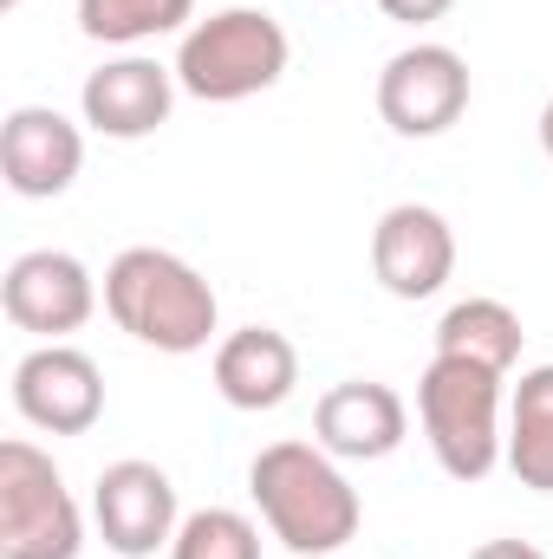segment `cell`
Wrapping results in <instances>:
<instances>
[{
  "instance_id": "cell-1",
  "label": "cell",
  "mask_w": 553,
  "mask_h": 559,
  "mask_svg": "<svg viewBox=\"0 0 553 559\" xmlns=\"http://www.w3.org/2000/svg\"><path fill=\"white\" fill-rule=\"evenodd\" d=\"M248 495L261 508V521L274 527L286 554L332 559L358 540V488L345 481L339 455H326L319 442H268L248 468Z\"/></svg>"
},
{
  "instance_id": "cell-2",
  "label": "cell",
  "mask_w": 553,
  "mask_h": 559,
  "mask_svg": "<svg viewBox=\"0 0 553 559\" xmlns=\"http://www.w3.org/2000/svg\"><path fill=\"white\" fill-rule=\"evenodd\" d=\"M105 312L118 319V332H131L138 345L169 352V358L202 352L222 319L215 286L169 248H125L105 267Z\"/></svg>"
},
{
  "instance_id": "cell-3",
  "label": "cell",
  "mask_w": 553,
  "mask_h": 559,
  "mask_svg": "<svg viewBox=\"0 0 553 559\" xmlns=\"http://www.w3.org/2000/svg\"><path fill=\"white\" fill-rule=\"evenodd\" d=\"M416 423L430 436V455L449 481H482L495 475L508 429H502V371L469 365V358H430L416 378Z\"/></svg>"
},
{
  "instance_id": "cell-4",
  "label": "cell",
  "mask_w": 553,
  "mask_h": 559,
  "mask_svg": "<svg viewBox=\"0 0 553 559\" xmlns=\"http://www.w3.org/2000/svg\"><path fill=\"white\" fill-rule=\"evenodd\" d=\"M293 39L274 13L261 7H222L209 20H196L176 46V85L202 105H242L255 92H268L286 79Z\"/></svg>"
},
{
  "instance_id": "cell-5",
  "label": "cell",
  "mask_w": 553,
  "mask_h": 559,
  "mask_svg": "<svg viewBox=\"0 0 553 559\" xmlns=\"http://www.w3.org/2000/svg\"><path fill=\"white\" fill-rule=\"evenodd\" d=\"M85 514L33 442H0V559H79Z\"/></svg>"
},
{
  "instance_id": "cell-6",
  "label": "cell",
  "mask_w": 553,
  "mask_h": 559,
  "mask_svg": "<svg viewBox=\"0 0 553 559\" xmlns=\"http://www.w3.org/2000/svg\"><path fill=\"white\" fill-rule=\"evenodd\" d=\"M469 111V59L456 46L416 39L378 72V118L398 138H443Z\"/></svg>"
},
{
  "instance_id": "cell-7",
  "label": "cell",
  "mask_w": 553,
  "mask_h": 559,
  "mask_svg": "<svg viewBox=\"0 0 553 559\" xmlns=\"http://www.w3.org/2000/svg\"><path fill=\"white\" fill-rule=\"evenodd\" d=\"M0 306H7V319L20 332H39L46 345H66V332H79L98 312V280L66 248H33V254H20L7 267Z\"/></svg>"
},
{
  "instance_id": "cell-8",
  "label": "cell",
  "mask_w": 553,
  "mask_h": 559,
  "mask_svg": "<svg viewBox=\"0 0 553 559\" xmlns=\"http://www.w3.org/2000/svg\"><path fill=\"white\" fill-rule=\"evenodd\" d=\"M13 411L46 436H85L105 417V371L79 345H39L13 365Z\"/></svg>"
},
{
  "instance_id": "cell-9",
  "label": "cell",
  "mask_w": 553,
  "mask_h": 559,
  "mask_svg": "<svg viewBox=\"0 0 553 559\" xmlns=\"http://www.w3.org/2000/svg\"><path fill=\"white\" fill-rule=\"evenodd\" d=\"M92 521H98V534H105V547L125 559H150L156 547H169L176 540V481L156 468V462H138V455H125V462H111L105 475H98V488H92Z\"/></svg>"
},
{
  "instance_id": "cell-10",
  "label": "cell",
  "mask_w": 553,
  "mask_h": 559,
  "mask_svg": "<svg viewBox=\"0 0 553 559\" xmlns=\"http://www.w3.org/2000/svg\"><path fill=\"white\" fill-rule=\"evenodd\" d=\"M372 274L391 299H430L456 274V228L430 202H398L372 228Z\"/></svg>"
},
{
  "instance_id": "cell-11",
  "label": "cell",
  "mask_w": 553,
  "mask_h": 559,
  "mask_svg": "<svg viewBox=\"0 0 553 559\" xmlns=\"http://www.w3.org/2000/svg\"><path fill=\"white\" fill-rule=\"evenodd\" d=\"M85 169V131L52 105H13L0 124V176L26 202H52Z\"/></svg>"
},
{
  "instance_id": "cell-12",
  "label": "cell",
  "mask_w": 553,
  "mask_h": 559,
  "mask_svg": "<svg viewBox=\"0 0 553 559\" xmlns=\"http://www.w3.org/2000/svg\"><path fill=\"white\" fill-rule=\"evenodd\" d=\"M404 436H411V404L378 378H345L313 411V442L339 462H385L404 449Z\"/></svg>"
},
{
  "instance_id": "cell-13",
  "label": "cell",
  "mask_w": 553,
  "mask_h": 559,
  "mask_svg": "<svg viewBox=\"0 0 553 559\" xmlns=\"http://www.w3.org/2000/svg\"><path fill=\"white\" fill-rule=\"evenodd\" d=\"M169 105H176V66H156V59H138V52L85 72V85H79L85 124L98 138H118V143H138L150 131H163Z\"/></svg>"
},
{
  "instance_id": "cell-14",
  "label": "cell",
  "mask_w": 553,
  "mask_h": 559,
  "mask_svg": "<svg viewBox=\"0 0 553 559\" xmlns=\"http://www.w3.org/2000/svg\"><path fill=\"white\" fill-rule=\"evenodd\" d=\"M299 384V352L274 325H242L215 345V391L235 411H280Z\"/></svg>"
},
{
  "instance_id": "cell-15",
  "label": "cell",
  "mask_w": 553,
  "mask_h": 559,
  "mask_svg": "<svg viewBox=\"0 0 553 559\" xmlns=\"http://www.w3.org/2000/svg\"><path fill=\"white\" fill-rule=\"evenodd\" d=\"M521 312L508 299H489V293H469L456 299L443 319H436V352L443 358H469V365H489V371H515L521 358Z\"/></svg>"
},
{
  "instance_id": "cell-16",
  "label": "cell",
  "mask_w": 553,
  "mask_h": 559,
  "mask_svg": "<svg viewBox=\"0 0 553 559\" xmlns=\"http://www.w3.org/2000/svg\"><path fill=\"white\" fill-rule=\"evenodd\" d=\"M502 462L515 468L521 488L553 495V365L521 371L515 397H508V449Z\"/></svg>"
},
{
  "instance_id": "cell-17",
  "label": "cell",
  "mask_w": 553,
  "mask_h": 559,
  "mask_svg": "<svg viewBox=\"0 0 553 559\" xmlns=\"http://www.w3.org/2000/svg\"><path fill=\"white\" fill-rule=\"evenodd\" d=\"M196 13V0H79V33L98 46H143L156 33H176Z\"/></svg>"
},
{
  "instance_id": "cell-18",
  "label": "cell",
  "mask_w": 553,
  "mask_h": 559,
  "mask_svg": "<svg viewBox=\"0 0 553 559\" xmlns=\"http://www.w3.org/2000/svg\"><path fill=\"white\" fill-rule=\"evenodd\" d=\"M169 559H261V527L235 508H202L176 527Z\"/></svg>"
},
{
  "instance_id": "cell-19",
  "label": "cell",
  "mask_w": 553,
  "mask_h": 559,
  "mask_svg": "<svg viewBox=\"0 0 553 559\" xmlns=\"http://www.w3.org/2000/svg\"><path fill=\"white\" fill-rule=\"evenodd\" d=\"M456 0H378V13L385 20H398V26H430V20H443Z\"/></svg>"
},
{
  "instance_id": "cell-20",
  "label": "cell",
  "mask_w": 553,
  "mask_h": 559,
  "mask_svg": "<svg viewBox=\"0 0 553 559\" xmlns=\"http://www.w3.org/2000/svg\"><path fill=\"white\" fill-rule=\"evenodd\" d=\"M469 559H548L534 540H482Z\"/></svg>"
},
{
  "instance_id": "cell-21",
  "label": "cell",
  "mask_w": 553,
  "mask_h": 559,
  "mask_svg": "<svg viewBox=\"0 0 553 559\" xmlns=\"http://www.w3.org/2000/svg\"><path fill=\"white\" fill-rule=\"evenodd\" d=\"M541 150H548V163H553V98H548V111H541Z\"/></svg>"
},
{
  "instance_id": "cell-22",
  "label": "cell",
  "mask_w": 553,
  "mask_h": 559,
  "mask_svg": "<svg viewBox=\"0 0 553 559\" xmlns=\"http://www.w3.org/2000/svg\"><path fill=\"white\" fill-rule=\"evenodd\" d=\"M0 7H20V0H0Z\"/></svg>"
},
{
  "instance_id": "cell-23",
  "label": "cell",
  "mask_w": 553,
  "mask_h": 559,
  "mask_svg": "<svg viewBox=\"0 0 553 559\" xmlns=\"http://www.w3.org/2000/svg\"><path fill=\"white\" fill-rule=\"evenodd\" d=\"M332 559H345V554H332Z\"/></svg>"
}]
</instances>
